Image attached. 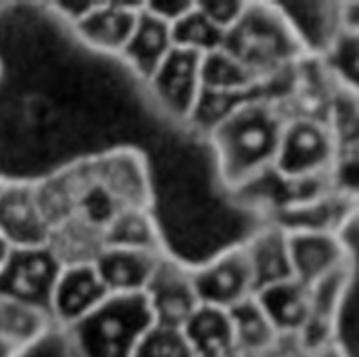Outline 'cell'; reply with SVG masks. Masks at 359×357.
<instances>
[{"label":"cell","mask_w":359,"mask_h":357,"mask_svg":"<svg viewBox=\"0 0 359 357\" xmlns=\"http://www.w3.org/2000/svg\"><path fill=\"white\" fill-rule=\"evenodd\" d=\"M286 116L267 99L240 101L210 128V145L225 187L242 189L276 162Z\"/></svg>","instance_id":"obj_1"},{"label":"cell","mask_w":359,"mask_h":357,"mask_svg":"<svg viewBox=\"0 0 359 357\" xmlns=\"http://www.w3.org/2000/svg\"><path fill=\"white\" fill-rule=\"evenodd\" d=\"M223 48L250 67L261 82L307 53L305 38L292 17L271 2H248L244 15L225 34Z\"/></svg>","instance_id":"obj_2"},{"label":"cell","mask_w":359,"mask_h":357,"mask_svg":"<svg viewBox=\"0 0 359 357\" xmlns=\"http://www.w3.org/2000/svg\"><path fill=\"white\" fill-rule=\"evenodd\" d=\"M154 324L143 292L109 295L95 311L65 328L78 357H133Z\"/></svg>","instance_id":"obj_3"},{"label":"cell","mask_w":359,"mask_h":357,"mask_svg":"<svg viewBox=\"0 0 359 357\" xmlns=\"http://www.w3.org/2000/svg\"><path fill=\"white\" fill-rule=\"evenodd\" d=\"M337 154L339 141L326 122L313 116L286 118L271 173L288 183L316 181L332 173Z\"/></svg>","instance_id":"obj_4"},{"label":"cell","mask_w":359,"mask_h":357,"mask_svg":"<svg viewBox=\"0 0 359 357\" xmlns=\"http://www.w3.org/2000/svg\"><path fill=\"white\" fill-rule=\"evenodd\" d=\"M202 57L185 48H172L143 84L154 105L172 124H189L196 114L202 95Z\"/></svg>","instance_id":"obj_5"},{"label":"cell","mask_w":359,"mask_h":357,"mask_svg":"<svg viewBox=\"0 0 359 357\" xmlns=\"http://www.w3.org/2000/svg\"><path fill=\"white\" fill-rule=\"evenodd\" d=\"M53 219L48 215L40 183L4 181L0 189V236L11 248L46 246L53 236Z\"/></svg>","instance_id":"obj_6"},{"label":"cell","mask_w":359,"mask_h":357,"mask_svg":"<svg viewBox=\"0 0 359 357\" xmlns=\"http://www.w3.org/2000/svg\"><path fill=\"white\" fill-rule=\"evenodd\" d=\"M61 267V261L48 244L34 248H11L0 269V295L48 314L53 288Z\"/></svg>","instance_id":"obj_7"},{"label":"cell","mask_w":359,"mask_h":357,"mask_svg":"<svg viewBox=\"0 0 359 357\" xmlns=\"http://www.w3.org/2000/svg\"><path fill=\"white\" fill-rule=\"evenodd\" d=\"M143 297L156 324L183 328L202 305L194 282V265L172 257L170 250L164 252L143 288Z\"/></svg>","instance_id":"obj_8"},{"label":"cell","mask_w":359,"mask_h":357,"mask_svg":"<svg viewBox=\"0 0 359 357\" xmlns=\"http://www.w3.org/2000/svg\"><path fill=\"white\" fill-rule=\"evenodd\" d=\"M194 282L202 305L229 309L255 295L252 274L242 244L215 255L194 267Z\"/></svg>","instance_id":"obj_9"},{"label":"cell","mask_w":359,"mask_h":357,"mask_svg":"<svg viewBox=\"0 0 359 357\" xmlns=\"http://www.w3.org/2000/svg\"><path fill=\"white\" fill-rule=\"evenodd\" d=\"M288 250L292 278L305 286L351 267L349 248L334 229H288Z\"/></svg>","instance_id":"obj_10"},{"label":"cell","mask_w":359,"mask_h":357,"mask_svg":"<svg viewBox=\"0 0 359 357\" xmlns=\"http://www.w3.org/2000/svg\"><path fill=\"white\" fill-rule=\"evenodd\" d=\"M143 2H93V6L72 23L74 36L93 53L120 57Z\"/></svg>","instance_id":"obj_11"},{"label":"cell","mask_w":359,"mask_h":357,"mask_svg":"<svg viewBox=\"0 0 359 357\" xmlns=\"http://www.w3.org/2000/svg\"><path fill=\"white\" fill-rule=\"evenodd\" d=\"M109 297L93 263H76L61 267L55 282L48 316L53 326L63 330L86 318Z\"/></svg>","instance_id":"obj_12"},{"label":"cell","mask_w":359,"mask_h":357,"mask_svg":"<svg viewBox=\"0 0 359 357\" xmlns=\"http://www.w3.org/2000/svg\"><path fill=\"white\" fill-rule=\"evenodd\" d=\"M172 48L175 46H172L170 23L158 19L145 6H141L133 34L118 59H122L126 69L141 84H145Z\"/></svg>","instance_id":"obj_13"},{"label":"cell","mask_w":359,"mask_h":357,"mask_svg":"<svg viewBox=\"0 0 359 357\" xmlns=\"http://www.w3.org/2000/svg\"><path fill=\"white\" fill-rule=\"evenodd\" d=\"M252 274L255 292L292 278L288 229L282 225H265L242 242Z\"/></svg>","instance_id":"obj_14"},{"label":"cell","mask_w":359,"mask_h":357,"mask_svg":"<svg viewBox=\"0 0 359 357\" xmlns=\"http://www.w3.org/2000/svg\"><path fill=\"white\" fill-rule=\"evenodd\" d=\"M160 257L147 250L103 246L93 265L109 295H135L143 292Z\"/></svg>","instance_id":"obj_15"},{"label":"cell","mask_w":359,"mask_h":357,"mask_svg":"<svg viewBox=\"0 0 359 357\" xmlns=\"http://www.w3.org/2000/svg\"><path fill=\"white\" fill-rule=\"evenodd\" d=\"M255 297L282 337H297L309 320L311 288L294 278L267 286Z\"/></svg>","instance_id":"obj_16"},{"label":"cell","mask_w":359,"mask_h":357,"mask_svg":"<svg viewBox=\"0 0 359 357\" xmlns=\"http://www.w3.org/2000/svg\"><path fill=\"white\" fill-rule=\"evenodd\" d=\"M202 93L246 99L252 97V90L261 86V78L246 67L240 59L227 53L223 46L202 57Z\"/></svg>","instance_id":"obj_17"},{"label":"cell","mask_w":359,"mask_h":357,"mask_svg":"<svg viewBox=\"0 0 359 357\" xmlns=\"http://www.w3.org/2000/svg\"><path fill=\"white\" fill-rule=\"evenodd\" d=\"M103 246H120L164 255L168 252L160 225L145 206L122 208L103 227Z\"/></svg>","instance_id":"obj_18"},{"label":"cell","mask_w":359,"mask_h":357,"mask_svg":"<svg viewBox=\"0 0 359 357\" xmlns=\"http://www.w3.org/2000/svg\"><path fill=\"white\" fill-rule=\"evenodd\" d=\"M227 314L231 320L236 347L242 357H263L282 337L255 295L229 307Z\"/></svg>","instance_id":"obj_19"},{"label":"cell","mask_w":359,"mask_h":357,"mask_svg":"<svg viewBox=\"0 0 359 357\" xmlns=\"http://www.w3.org/2000/svg\"><path fill=\"white\" fill-rule=\"evenodd\" d=\"M50 326L53 322L48 314L0 295V337L8 339L23 351L38 343Z\"/></svg>","instance_id":"obj_20"},{"label":"cell","mask_w":359,"mask_h":357,"mask_svg":"<svg viewBox=\"0 0 359 357\" xmlns=\"http://www.w3.org/2000/svg\"><path fill=\"white\" fill-rule=\"evenodd\" d=\"M170 32L175 48H185L198 55H208L221 48L225 40V32H221L212 21H208L196 4L170 25Z\"/></svg>","instance_id":"obj_21"},{"label":"cell","mask_w":359,"mask_h":357,"mask_svg":"<svg viewBox=\"0 0 359 357\" xmlns=\"http://www.w3.org/2000/svg\"><path fill=\"white\" fill-rule=\"evenodd\" d=\"M133 357H194L183 328L151 324L139 339Z\"/></svg>","instance_id":"obj_22"},{"label":"cell","mask_w":359,"mask_h":357,"mask_svg":"<svg viewBox=\"0 0 359 357\" xmlns=\"http://www.w3.org/2000/svg\"><path fill=\"white\" fill-rule=\"evenodd\" d=\"M196 6L204 13L208 21H212L221 32H229L238 19L244 15L248 2L242 0H196Z\"/></svg>","instance_id":"obj_23"},{"label":"cell","mask_w":359,"mask_h":357,"mask_svg":"<svg viewBox=\"0 0 359 357\" xmlns=\"http://www.w3.org/2000/svg\"><path fill=\"white\" fill-rule=\"evenodd\" d=\"M196 4V0H151V2H143V6L156 15L158 19L166 21V23H175L177 19H181L187 11H191Z\"/></svg>","instance_id":"obj_24"},{"label":"cell","mask_w":359,"mask_h":357,"mask_svg":"<svg viewBox=\"0 0 359 357\" xmlns=\"http://www.w3.org/2000/svg\"><path fill=\"white\" fill-rule=\"evenodd\" d=\"M23 353L21 347H17L15 343H11L8 339L0 337V357H19Z\"/></svg>","instance_id":"obj_25"},{"label":"cell","mask_w":359,"mask_h":357,"mask_svg":"<svg viewBox=\"0 0 359 357\" xmlns=\"http://www.w3.org/2000/svg\"><path fill=\"white\" fill-rule=\"evenodd\" d=\"M8 252H11V246H8V242L0 236V269H2V265H4V261H6V257H8Z\"/></svg>","instance_id":"obj_26"},{"label":"cell","mask_w":359,"mask_h":357,"mask_svg":"<svg viewBox=\"0 0 359 357\" xmlns=\"http://www.w3.org/2000/svg\"><path fill=\"white\" fill-rule=\"evenodd\" d=\"M4 181H6V179H4V177H0V189H2V185H4Z\"/></svg>","instance_id":"obj_27"}]
</instances>
